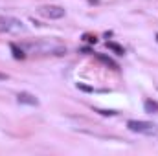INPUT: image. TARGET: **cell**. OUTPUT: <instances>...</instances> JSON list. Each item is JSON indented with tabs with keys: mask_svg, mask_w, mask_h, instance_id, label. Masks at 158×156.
I'll return each mask as SVG.
<instances>
[{
	"mask_svg": "<svg viewBox=\"0 0 158 156\" xmlns=\"http://www.w3.org/2000/svg\"><path fill=\"white\" fill-rule=\"evenodd\" d=\"M24 48L28 51H37V53H53V55H63L66 53V48L57 44V42H30V44H24Z\"/></svg>",
	"mask_w": 158,
	"mask_h": 156,
	"instance_id": "1",
	"label": "cell"
},
{
	"mask_svg": "<svg viewBox=\"0 0 158 156\" xmlns=\"http://www.w3.org/2000/svg\"><path fill=\"white\" fill-rule=\"evenodd\" d=\"M127 127H129V130L138 132V134H145V136H153V134L158 132V127L155 123L140 121V119H131V121H127Z\"/></svg>",
	"mask_w": 158,
	"mask_h": 156,
	"instance_id": "2",
	"label": "cell"
},
{
	"mask_svg": "<svg viewBox=\"0 0 158 156\" xmlns=\"http://www.w3.org/2000/svg\"><path fill=\"white\" fill-rule=\"evenodd\" d=\"M24 24L19 18L13 17H0V31L4 33H11V31H24Z\"/></svg>",
	"mask_w": 158,
	"mask_h": 156,
	"instance_id": "3",
	"label": "cell"
},
{
	"mask_svg": "<svg viewBox=\"0 0 158 156\" xmlns=\"http://www.w3.org/2000/svg\"><path fill=\"white\" fill-rule=\"evenodd\" d=\"M39 13L46 18H63L64 17V9L59 6H42L39 9Z\"/></svg>",
	"mask_w": 158,
	"mask_h": 156,
	"instance_id": "4",
	"label": "cell"
},
{
	"mask_svg": "<svg viewBox=\"0 0 158 156\" xmlns=\"http://www.w3.org/2000/svg\"><path fill=\"white\" fill-rule=\"evenodd\" d=\"M17 101H19L20 105H30V107H37V105H39V99H37L35 96L28 94V92H20V94L17 96Z\"/></svg>",
	"mask_w": 158,
	"mask_h": 156,
	"instance_id": "5",
	"label": "cell"
},
{
	"mask_svg": "<svg viewBox=\"0 0 158 156\" xmlns=\"http://www.w3.org/2000/svg\"><path fill=\"white\" fill-rule=\"evenodd\" d=\"M143 107H145V112H149V114H156V112H158V103H156V101L147 99V101L143 103Z\"/></svg>",
	"mask_w": 158,
	"mask_h": 156,
	"instance_id": "6",
	"label": "cell"
},
{
	"mask_svg": "<svg viewBox=\"0 0 158 156\" xmlns=\"http://www.w3.org/2000/svg\"><path fill=\"white\" fill-rule=\"evenodd\" d=\"M9 46H11V51H13V57L15 59H24L26 57V53H24L22 48H19L17 44H9Z\"/></svg>",
	"mask_w": 158,
	"mask_h": 156,
	"instance_id": "7",
	"label": "cell"
},
{
	"mask_svg": "<svg viewBox=\"0 0 158 156\" xmlns=\"http://www.w3.org/2000/svg\"><path fill=\"white\" fill-rule=\"evenodd\" d=\"M98 59L101 61V63H105L107 66H110V68H114V70H118V64L110 59V57H107V55H101V53H98Z\"/></svg>",
	"mask_w": 158,
	"mask_h": 156,
	"instance_id": "8",
	"label": "cell"
},
{
	"mask_svg": "<svg viewBox=\"0 0 158 156\" xmlns=\"http://www.w3.org/2000/svg\"><path fill=\"white\" fill-rule=\"evenodd\" d=\"M107 48H109V50H112V51H114V53H118V55H123V53H125V50H123L119 44H116V42H107Z\"/></svg>",
	"mask_w": 158,
	"mask_h": 156,
	"instance_id": "9",
	"label": "cell"
},
{
	"mask_svg": "<svg viewBox=\"0 0 158 156\" xmlns=\"http://www.w3.org/2000/svg\"><path fill=\"white\" fill-rule=\"evenodd\" d=\"M98 112H99V114H103V116H112V114H114L112 110H98Z\"/></svg>",
	"mask_w": 158,
	"mask_h": 156,
	"instance_id": "10",
	"label": "cell"
},
{
	"mask_svg": "<svg viewBox=\"0 0 158 156\" xmlns=\"http://www.w3.org/2000/svg\"><path fill=\"white\" fill-rule=\"evenodd\" d=\"M85 40H88V42H96V37H90V35H85Z\"/></svg>",
	"mask_w": 158,
	"mask_h": 156,
	"instance_id": "11",
	"label": "cell"
},
{
	"mask_svg": "<svg viewBox=\"0 0 158 156\" xmlns=\"http://www.w3.org/2000/svg\"><path fill=\"white\" fill-rule=\"evenodd\" d=\"M79 88H81V90H86V92H90V90H92V88H88V86H85V84H79Z\"/></svg>",
	"mask_w": 158,
	"mask_h": 156,
	"instance_id": "12",
	"label": "cell"
},
{
	"mask_svg": "<svg viewBox=\"0 0 158 156\" xmlns=\"http://www.w3.org/2000/svg\"><path fill=\"white\" fill-rule=\"evenodd\" d=\"M4 79H7V76H6V74H2V72H0V81H4Z\"/></svg>",
	"mask_w": 158,
	"mask_h": 156,
	"instance_id": "13",
	"label": "cell"
}]
</instances>
